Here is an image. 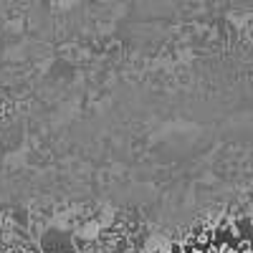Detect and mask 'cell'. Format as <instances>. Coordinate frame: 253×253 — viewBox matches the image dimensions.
<instances>
[{"instance_id": "cell-1", "label": "cell", "mask_w": 253, "mask_h": 253, "mask_svg": "<svg viewBox=\"0 0 253 253\" xmlns=\"http://www.w3.org/2000/svg\"><path fill=\"white\" fill-rule=\"evenodd\" d=\"M142 253H147V251H142Z\"/></svg>"}]
</instances>
